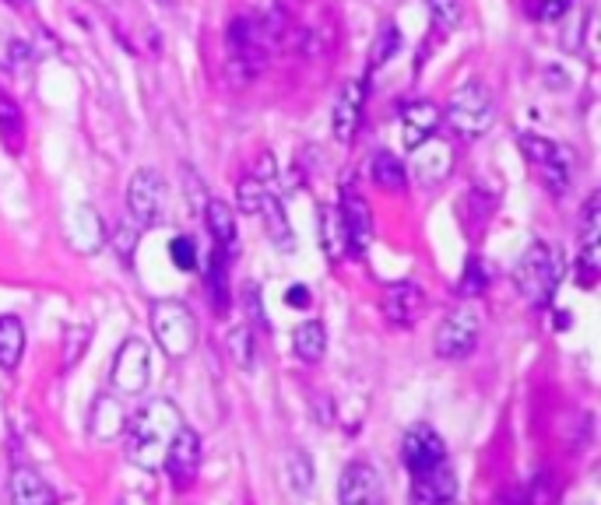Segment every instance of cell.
<instances>
[{
    "instance_id": "obj_1",
    "label": "cell",
    "mask_w": 601,
    "mask_h": 505,
    "mask_svg": "<svg viewBox=\"0 0 601 505\" xmlns=\"http://www.w3.org/2000/svg\"><path fill=\"white\" fill-rule=\"evenodd\" d=\"M184 425V414L173 400H152L142 411L127 418L124 435H127V460L142 471H158L169 439Z\"/></svg>"
},
{
    "instance_id": "obj_2",
    "label": "cell",
    "mask_w": 601,
    "mask_h": 505,
    "mask_svg": "<svg viewBox=\"0 0 601 505\" xmlns=\"http://www.w3.org/2000/svg\"><path fill=\"white\" fill-rule=\"evenodd\" d=\"M559 277H563V260H559L556 246H549V242H531L514 267V285L535 309L549 306L559 288Z\"/></svg>"
},
{
    "instance_id": "obj_3",
    "label": "cell",
    "mask_w": 601,
    "mask_h": 505,
    "mask_svg": "<svg viewBox=\"0 0 601 505\" xmlns=\"http://www.w3.org/2000/svg\"><path fill=\"white\" fill-rule=\"evenodd\" d=\"M226 64L229 77L236 85H250V81L265 71L268 64V46H265V29L253 18H236L226 32Z\"/></svg>"
},
{
    "instance_id": "obj_4",
    "label": "cell",
    "mask_w": 601,
    "mask_h": 505,
    "mask_svg": "<svg viewBox=\"0 0 601 505\" xmlns=\"http://www.w3.org/2000/svg\"><path fill=\"white\" fill-rule=\"evenodd\" d=\"M148 319H152L155 345L169 358H187L197 348V316L179 298H158Z\"/></svg>"
},
{
    "instance_id": "obj_5",
    "label": "cell",
    "mask_w": 601,
    "mask_h": 505,
    "mask_svg": "<svg viewBox=\"0 0 601 505\" xmlns=\"http://www.w3.org/2000/svg\"><path fill=\"white\" fill-rule=\"evenodd\" d=\"M444 116L460 137H483L493 127V119H496L493 92L483 85V81H468V85H460L450 95Z\"/></svg>"
},
{
    "instance_id": "obj_6",
    "label": "cell",
    "mask_w": 601,
    "mask_h": 505,
    "mask_svg": "<svg viewBox=\"0 0 601 505\" xmlns=\"http://www.w3.org/2000/svg\"><path fill=\"white\" fill-rule=\"evenodd\" d=\"M113 390L124 393V397H137L148 390V379H152V351L142 337H131L124 345L116 348L113 358Z\"/></svg>"
},
{
    "instance_id": "obj_7",
    "label": "cell",
    "mask_w": 601,
    "mask_h": 505,
    "mask_svg": "<svg viewBox=\"0 0 601 505\" xmlns=\"http://www.w3.org/2000/svg\"><path fill=\"white\" fill-rule=\"evenodd\" d=\"M478 334H483V319H478V313L472 306L450 309L447 319L439 323V330H436V355L447 358V361L468 358L478 345Z\"/></svg>"
},
{
    "instance_id": "obj_8",
    "label": "cell",
    "mask_w": 601,
    "mask_h": 505,
    "mask_svg": "<svg viewBox=\"0 0 601 505\" xmlns=\"http://www.w3.org/2000/svg\"><path fill=\"white\" fill-rule=\"evenodd\" d=\"M401 463L408 467L412 477H426L436 467L447 463V446L433 425H412L401 439Z\"/></svg>"
},
{
    "instance_id": "obj_9",
    "label": "cell",
    "mask_w": 601,
    "mask_h": 505,
    "mask_svg": "<svg viewBox=\"0 0 601 505\" xmlns=\"http://www.w3.org/2000/svg\"><path fill=\"white\" fill-rule=\"evenodd\" d=\"M200 460H205V446H200V435L190 425H179V432L169 439L166 456H163V467L173 477V488L187 492L190 484L197 481L200 471Z\"/></svg>"
},
{
    "instance_id": "obj_10",
    "label": "cell",
    "mask_w": 601,
    "mask_h": 505,
    "mask_svg": "<svg viewBox=\"0 0 601 505\" xmlns=\"http://www.w3.org/2000/svg\"><path fill=\"white\" fill-rule=\"evenodd\" d=\"M127 208L142 229L155 225L166 208V183L155 169H137L127 183Z\"/></svg>"
},
{
    "instance_id": "obj_11",
    "label": "cell",
    "mask_w": 601,
    "mask_h": 505,
    "mask_svg": "<svg viewBox=\"0 0 601 505\" xmlns=\"http://www.w3.org/2000/svg\"><path fill=\"white\" fill-rule=\"evenodd\" d=\"M384 481H380L376 467L355 460L342 471V481H338V505H384Z\"/></svg>"
},
{
    "instance_id": "obj_12",
    "label": "cell",
    "mask_w": 601,
    "mask_h": 505,
    "mask_svg": "<svg viewBox=\"0 0 601 505\" xmlns=\"http://www.w3.org/2000/svg\"><path fill=\"white\" fill-rule=\"evenodd\" d=\"M64 239H68V246L74 253H99L103 250V242H106V225H103V214H99L92 204H77L68 211L64 218Z\"/></svg>"
},
{
    "instance_id": "obj_13",
    "label": "cell",
    "mask_w": 601,
    "mask_h": 505,
    "mask_svg": "<svg viewBox=\"0 0 601 505\" xmlns=\"http://www.w3.org/2000/svg\"><path fill=\"white\" fill-rule=\"evenodd\" d=\"M384 316L394 327H415L426 316V292L415 281H397L384 288Z\"/></svg>"
},
{
    "instance_id": "obj_14",
    "label": "cell",
    "mask_w": 601,
    "mask_h": 505,
    "mask_svg": "<svg viewBox=\"0 0 601 505\" xmlns=\"http://www.w3.org/2000/svg\"><path fill=\"white\" fill-rule=\"evenodd\" d=\"M598 229H601V193H591L580 211V285L591 288L598 277Z\"/></svg>"
},
{
    "instance_id": "obj_15",
    "label": "cell",
    "mask_w": 601,
    "mask_h": 505,
    "mask_svg": "<svg viewBox=\"0 0 601 505\" xmlns=\"http://www.w3.org/2000/svg\"><path fill=\"white\" fill-rule=\"evenodd\" d=\"M338 221H342V232H345V250L352 256H363L370 239H373V214H370V204L363 197L349 193L342 200V211H338Z\"/></svg>"
},
{
    "instance_id": "obj_16",
    "label": "cell",
    "mask_w": 601,
    "mask_h": 505,
    "mask_svg": "<svg viewBox=\"0 0 601 505\" xmlns=\"http://www.w3.org/2000/svg\"><path fill=\"white\" fill-rule=\"evenodd\" d=\"M412 505H460L450 460L426 477H412Z\"/></svg>"
},
{
    "instance_id": "obj_17",
    "label": "cell",
    "mask_w": 601,
    "mask_h": 505,
    "mask_svg": "<svg viewBox=\"0 0 601 505\" xmlns=\"http://www.w3.org/2000/svg\"><path fill=\"white\" fill-rule=\"evenodd\" d=\"M363 103H366V85L363 81H349L334 103V137L342 140V145H349L359 124H363Z\"/></svg>"
},
{
    "instance_id": "obj_18",
    "label": "cell",
    "mask_w": 601,
    "mask_h": 505,
    "mask_svg": "<svg viewBox=\"0 0 601 505\" xmlns=\"http://www.w3.org/2000/svg\"><path fill=\"white\" fill-rule=\"evenodd\" d=\"M124 425H127V414H124V403H120V397L116 393L95 397L89 435L99 439V442H113V439L124 435Z\"/></svg>"
},
{
    "instance_id": "obj_19",
    "label": "cell",
    "mask_w": 601,
    "mask_h": 505,
    "mask_svg": "<svg viewBox=\"0 0 601 505\" xmlns=\"http://www.w3.org/2000/svg\"><path fill=\"white\" fill-rule=\"evenodd\" d=\"M11 505H56V492L50 481L32 467L11 471Z\"/></svg>"
},
{
    "instance_id": "obj_20",
    "label": "cell",
    "mask_w": 601,
    "mask_h": 505,
    "mask_svg": "<svg viewBox=\"0 0 601 505\" xmlns=\"http://www.w3.org/2000/svg\"><path fill=\"white\" fill-rule=\"evenodd\" d=\"M200 211H205V225H208V232H211V239H215V250L232 256L236 246H239V232H236V214H232V208L226 204V200H208V204L200 208Z\"/></svg>"
},
{
    "instance_id": "obj_21",
    "label": "cell",
    "mask_w": 601,
    "mask_h": 505,
    "mask_svg": "<svg viewBox=\"0 0 601 505\" xmlns=\"http://www.w3.org/2000/svg\"><path fill=\"white\" fill-rule=\"evenodd\" d=\"M439 119H444V113H439L433 103H412V106H405V116H401V130H405V145H408V148L426 145V140L436 134Z\"/></svg>"
},
{
    "instance_id": "obj_22",
    "label": "cell",
    "mask_w": 601,
    "mask_h": 505,
    "mask_svg": "<svg viewBox=\"0 0 601 505\" xmlns=\"http://www.w3.org/2000/svg\"><path fill=\"white\" fill-rule=\"evenodd\" d=\"M450 148L444 145V140H429V145H418L415 148V176L423 179V183H444L447 172H450Z\"/></svg>"
},
{
    "instance_id": "obj_23",
    "label": "cell",
    "mask_w": 601,
    "mask_h": 505,
    "mask_svg": "<svg viewBox=\"0 0 601 505\" xmlns=\"http://www.w3.org/2000/svg\"><path fill=\"white\" fill-rule=\"evenodd\" d=\"M257 214L265 218V232H268V239L274 242V246L282 250V253H296V235H292V229H289V218H286V211H282V200H278L274 193H265Z\"/></svg>"
},
{
    "instance_id": "obj_24",
    "label": "cell",
    "mask_w": 601,
    "mask_h": 505,
    "mask_svg": "<svg viewBox=\"0 0 601 505\" xmlns=\"http://www.w3.org/2000/svg\"><path fill=\"white\" fill-rule=\"evenodd\" d=\"M25 355V327L18 316H0V369L14 372Z\"/></svg>"
},
{
    "instance_id": "obj_25",
    "label": "cell",
    "mask_w": 601,
    "mask_h": 505,
    "mask_svg": "<svg viewBox=\"0 0 601 505\" xmlns=\"http://www.w3.org/2000/svg\"><path fill=\"white\" fill-rule=\"evenodd\" d=\"M292 351L303 358V361H320L328 351V330L320 319H307L299 323L296 334H292Z\"/></svg>"
},
{
    "instance_id": "obj_26",
    "label": "cell",
    "mask_w": 601,
    "mask_h": 505,
    "mask_svg": "<svg viewBox=\"0 0 601 505\" xmlns=\"http://www.w3.org/2000/svg\"><path fill=\"white\" fill-rule=\"evenodd\" d=\"M370 176H373V183H376V187H384V190L397 193V190H405V176H408V169H405V161H401L397 155L380 151V155H373V161H370Z\"/></svg>"
},
{
    "instance_id": "obj_27",
    "label": "cell",
    "mask_w": 601,
    "mask_h": 505,
    "mask_svg": "<svg viewBox=\"0 0 601 505\" xmlns=\"http://www.w3.org/2000/svg\"><path fill=\"white\" fill-rule=\"evenodd\" d=\"M0 140H4L8 151H22V140H25L22 109H18V103L4 92H0Z\"/></svg>"
},
{
    "instance_id": "obj_28",
    "label": "cell",
    "mask_w": 601,
    "mask_h": 505,
    "mask_svg": "<svg viewBox=\"0 0 601 505\" xmlns=\"http://www.w3.org/2000/svg\"><path fill=\"white\" fill-rule=\"evenodd\" d=\"M538 176H542V183L549 187L552 197H567L570 183H573V166H570V155L559 148V155H552L549 161L538 166Z\"/></svg>"
},
{
    "instance_id": "obj_29",
    "label": "cell",
    "mask_w": 601,
    "mask_h": 505,
    "mask_svg": "<svg viewBox=\"0 0 601 505\" xmlns=\"http://www.w3.org/2000/svg\"><path fill=\"white\" fill-rule=\"evenodd\" d=\"M218 253V250H215ZM226 267H229V256L226 253H218L211 260V267H208V281H205V288L215 302V313L218 316H226L229 313V285H226Z\"/></svg>"
},
{
    "instance_id": "obj_30",
    "label": "cell",
    "mask_w": 601,
    "mask_h": 505,
    "mask_svg": "<svg viewBox=\"0 0 601 505\" xmlns=\"http://www.w3.org/2000/svg\"><path fill=\"white\" fill-rule=\"evenodd\" d=\"M229 358H232L243 372L253 369V361H257V337H253V327H236V330L229 334Z\"/></svg>"
},
{
    "instance_id": "obj_31",
    "label": "cell",
    "mask_w": 601,
    "mask_h": 505,
    "mask_svg": "<svg viewBox=\"0 0 601 505\" xmlns=\"http://www.w3.org/2000/svg\"><path fill=\"white\" fill-rule=\"evenodd\" d=\"M401 50V35H397V29L387 22L384 29H380L376 32V39H373V50H370V64L373 67H384L387 64V60L394 56Z\"/></svg>"
},
{
    "instance_id": "obj_32",
    "label": "cell",
    "mask_w": 601,
    "mask_h": 505,
    "mask_svg": "<svg viewBox=\"0 0 601 505\" xmlns=\"http://www.w3.org/2000/svg\"><path fill=\"white\" fill-rule=\"evenodd\" d=\"M289 481L296 492H310L313 488V463L303 450H292L289 453Z\"/></svg>"
},
{
    "instance_id": "obj_33",
    "label": "cell",
    "mask_w": 601,
    "mask_h": 505,
    "mask_svg": "<svg viewBox=\"0 0 601 505\" xmlns=\"http://www.w3.org/2000/svg\"><path fill=\"white\" fill-rule=\"evenodd\" d=\"M265 183L260 179H239V187H236V204H239V211L243 214H257L260 211V200H265Z\"/></svg>"
},
{
    "instance_id": "obj_34",
    "label": "cell",
    "mask_w": 601,
    "mask_h": 505,
    "mask_svg": "<svg viewBox=\"0 0 601 505\" xmlns=\"http://www.w3.org/2000/svg\"><path fill=\"white\" fill-rule=\"evenodd\" d=\"M426 8L439 32H450L460 22V0H426Z\"/></svg>"
},
{
    "instance_id": "obj_35",
    "label": "cell",
    "mask_w": 601,
    "mask_h": 505,
    "mask_svg": "<svg viewBox=\"0 0 601 505\" xmlns=\"http://www.w3.org/2000/svg\"><path fill=\"white\" fill-rule=\"evenodd\" d=\"M169 253H173V264L179 271H197V242L190 235H176L169 242Z\"/></svg>"
},
{
    "instance_id": "obj_36",
    "label": "cell",
    "mask_w": 601,
    "mask_h": 505,
    "mask_svg": "<svg viewBox=\"0 0 601 505\" xmlns=\"http://www.w3.org/2000/svg\"><path fill=\"white\" fill-rule=\"evenodd\" d=\"M486 281H489V274L483 271V264H478V260H468V267H465V277H460L457 292L465 295V298H475V295H483Z\"/></svg>"
},
{
    "instance_id": "obj_37",
    "label": "cell",
    "mask_w": 601,
    "mask_h": 505,
    "mask_svg": "<svg viewBox=\"0 0 601 505\" xmlns=\"http://www.w3.org/2000/svg\"><path fill=\"white\" fill-rule=\"evenodd\" d=\"M85 348H89V330L85 327H71L68 340H64V369H74L77 361H82Z\"/></svg>"
},
{
    "instance_id": "obj_38",
    "label": "cell",
    "mask_w": 601,
    "mask_h": 505,
    "mask_svg": "<svg viewBox=\"0 0 601 505\" xmlns=\"http://www.w3.org/2000/svg\"><path fill=\"white\" fill-rule=\"evenodd\" d=\"M247 313H250V323L257 330H271V323H268V316H265V306H260V292H257V285H247Z\"/></svg>"
},
{
    "instance_id": "obj_39",
    "label": "cell",
    "mask_w": 601,
    "mask_h": 505,
    "mask_svg": "<svg viewBox=\"0 0 601 505\" xmlns=\"http://www.w3.org/2000/svg\"><path fill=\"white\" fill-rule=\"evenodd\" d=\"M286 302L292 309H310V288H303V285H292L289 292H286Z\"/></svg>"
},
{
    "instance_id": "obj_40",
    "label": "cell",
    "mask_w": 601,
    "mask_h": 505,
    "mask_svg": "<svg viewBox=\"0 0 601 505\" xmlns=\"http://www.w3.org/2000/svg\"><path fill=\"white\" fill-rule=\"evenodd\" d=\"M570 4H573V0H542V18H549V22H556V18L563 14Z\"/></svg>"
},
{
    "instance_id": "obj_41",
    "label": "cell",
    "mask_w": 601,
    "mask_h": 505,
    "mask_svg": "<svg viewBox=\"0 0 601 505\" xmlns=\"http://www.w3.org/2000/svg\"><path fill=\"white\" fill-rule=\"evenodd\" d=\"M260 172H265L268 179L274 176V169H271V155H265V158H260Z\"/></svg>"
},
{
    "instance_id": "obj_42",
    "label": "cell",
    "mask_w": 601,
    "mask_h": 505,
    "mask_svg": "<svg viewBox=\"0 0 601 505\" xmlns=\"http://www.w3.org/2000/svg\"><path fill=\"white\" fill-rule=\"evenodd\" d=\"M8 4H14V8H29V0H8Z\"/></svg>"
}]
</instances>
